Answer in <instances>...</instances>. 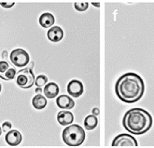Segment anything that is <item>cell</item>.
Instances as JSON below:
<instances>
[{"label":"cell","mask_w":154,"mask_h":148,"mask_svg":"<svg viewBox=\"0 0 154 148\" xmlns=\"http://www.w3.org/2000/svg\"><path fill=\"white\" fill-rule=\"evenodd\" d=\"M152 116L146 110L133 108L125 113L122 125L128 132L134 135H142L148 132L152 127Z\"/></svg>","instance_id":"obj_2"},{"label":"cell","mask_w":154,"mask_h":148,"mask_svg":"<svg viewBox=\"0 0 154 148\" xmlns=\"http://www.w3.org/2000/svg\"><path fill=\"white\" fill-rule=\"evenodd\" d=\"M115 92L117 97L123 102L134 103L144 95V81L137 73H125L116 82Z\"/></svg>","instance_id":"obj_1"},{"label":"cell","mask_w":154,"mask_h":148,"mask_svg":"<svg viewBox=\"0 0 154 148\" xmlns=\"http://www.w3.org/2000/svg\"><path fill=\"white\" fill-rule=\"evenodd\" d=\"M92 113H93V114H94V115L97 116L99 114H100V111H99V109H98V108H96V107H95V108H94V109H93Z\"/></svg>","instance_id":"obj_22"},{"label":"cell","mask_w":154,"mask_h":148,"mask_svg":"<svg viewBox=\"0 0 154 148\" xmlns=\"http://www.w3.org/2000/svg\"><path fill=\"white\" fill-rule=\"evenodd\" d=\"M2 58L4 59V61L8 58V52H7V51H4V52L2 53Z\"/></svg>","instance_id":"obj_23"},{"label":"cell","mask_w":154,"mask_h":148,"mask_svg":"<svg viewBox=\"0 0 154 148\" xmlns=\"http://www.w3.org/2000/svg\"><path fill=\"white\" fill-rule=\"evenodd\" d=\"M111 145L112 146H137L138 143L134 136L127 133H122L115 137Z\"/></svg>","instance_id":"obj_6"},{"label":"cell","mask_w":154,"mask_h":148,"mask_svg":"<svg viewBox=\"0 0 154 148\" xmlns=\"http://www.w3.org/2000/svg\"><path fill=\"white\" fill-rule=\"evenodd\" d=\"M89 7V3L83 2V3H75L74 8L78 11H85Z\"/></svg>","instance_id":"obj_19"},{"label":"cell","mask_w":154,"mask_h":148,"mask_svg":"<svg viewBox=\"0 0 154 148\" xmlns=\"http://www.w3.org/2000/svg\"><path fill=\"white\" fill-rule=\"evenodd\" d=\"M41 92H42L41 87H37V88H35V93H37L38 95H40V94H41Z\"/></svg>","instance_id":"obj_24"},{"label":"cell","mask_w":154,"mask_h":148,"mask_svg":"<svg viewBox=\"0 0 154 148\" xmlns=\"http://www.w3.org/2000/svg\"><path fill=\"white\" fill-rule=\"evenodd\" d=\"M2 131L4 132H8V131H10L11 130V127H12V125L11 122H8V121H6L2 124Z\"/></svg>","instance_id":"obj_20"},{"label":"cell","mask_w":154,"mask_h":148,"mask_svg":"<svg viewBox=\"0 0 154 148\" xmlns=\"http://www.w3.org/2000/svg\"><path fill=\"white\" fill-rule=\"evenodd\" d=\"M47 99L44 96H42L41 94L40 95H37L35 96L32 99V104L34 106L35 109L37 110H42L44 109L45 107L47 106Z\"/></svg>","instance_id":"obj_14"},{"label":"cell","mask_w":154,"mask_h":148,"mask_svg":"<svg viewBox=\"0 0 154 148\" xmlns=\"http://www.w3.org/2000/svg\"><path fill=\"white\" fill-rule=\"evenodd\" d=\"M1 134H2V127H0V136H1Z\"/></svg>","instance_id":"obj_27"},{"label":"cell","mask_w":154,"mask_h":148,"mask_svg":"<svg viewBox=\"0 0 154 148\" xmlns=\"http://www.w3.org/2000/svg\"><path fill=\"white\" fill-rule=\"evenodd\" d=\"M83 85L79 80H72L67 85V93L73 98H79L83 94Z\"/></svg>","instance_id":"obj_7"},{"label":"cell","mask_w":154,"mask_h":148,"mask_svg":"<svg viewBox=\"0 0 154 148\" xmlns=\"http://www.w3.org/2000/svg\"><path fill=\"white\" fill-rule=\"evenodd\" d=\"M6 143L11 146H17L19 145L23 141V136L20 131L16 130V129H11V130L8 131L5 136Z\"/></svg>","instance_id":"obj_8"},{"label":"cell","mask_w":154,"mask_h":148,"mask_svg":"<svg viewBox=\"0 0 154 148\" xmlns=\"http://www.w3.org/2000/svg\"><path fill=\"white\" fill-rule=\"evenodd\" d=\"M56 104L60 109H64L67 111L74 108L75 101L71 97L67 95H61L56 98Z\"/></svg>","instance_id":"obj_9"},{"label":"cell","mask_w":154,"mask_h":148,"mask_svg":"<svg viewBox=\"0 0 154 148\" xmlns=\"http://www.w3.org/2000/svg\"><path fill=\"white\" fill-rule=\"evenodd\" d=\"M1 90H2V85H1V84H0V92H1Z\"/></svg>","instance_id":"obj_28"},{"label":"cell","mask_w":154,"mask_h":148,"mask_svg":"<svg viewBox=\"0 0 154 148\" xmlns=\"http://www.w3.org/2000/svg\"><path fill=\"white\" fill-rule=\"evenodd\" d=\"M47 37L52 42H59L64 38V31L60 26H52L48 30Z\"/></svg>","instance_id":"obj_11"},{"label":"cell","mask_w":154,"mask_h":148,"mask_svg":"<svg viewBox=\"0 0 154 148\" xmlns=\"http://www.w3.org/2000/svg\"><path fill=\"white\" fill-rule=\"evenodd\" d=\"M10 59L12 62V64L18 68H23L27 66L30 62V56L28 53L21 48L13 50L11 53Z\"/></svg>","instance_id":"obj_5"},{"label":"cell","mask_w":154,"mask_h":148,"mask_svg":"<svg viewBox=\"0 0 154 148\" xmlns=\"http://www.w3.org/2000/svg\"><path fill=\"white\" fill-rule=\"evenodd\" d=\"M85 137L84 129L76 124L67 126L62 133L63 141L68 146H79L84 143Z\"/></svg>","instance_id":"obj_3"},{"label":"cell","mask_w":154,"mask_h":148,"mask_svg":"<svg viewBox=\"0 0 154 148\" xmlns=\"http://www.w3.org/2000/svg\"><path fill=\"white\" fill-rule=\"evenodd\" d=\"M98 125V119L95 115L91 114L85 117L84 119V127L87 130H93Z\"/></svg>","instance_id":"obj_15"},{"label":"cell","mask_w":154,"mask_h":148,"mask_svg":"<svg viewBox=\"0 0 154 148\" xmlns=\"http://www.w3.org/2000/svg\"><path fill=\"white\" fill-rule=\"evenodd\" d=\"M38 22L43 28H50V27H52V25L55 23V19H54V16L51 13L45 12L40 15Z\"/></svg>","instance_id":"obj_13"},{"label":"cell","mask_w":154,"mask_h":148,"mask_svg":"<svg viewBox=\"0 0 154 148\" xmlns=\"http://www.w3.org/2000/svg\"><path fill=\"white\" fill-rule=\"evenodd\" d=\"M15 75H16V70L14 69H12V68H10L8 69V71L4 74L1 79L6 80V81H11V80L15 78Z\"/></svg>","instance_id":"obj_17"},{"label":"cell","mask_w":154,"mask_h":148,"mask_svg":"<svg viewBox=\"0 0 154 148\" xmlns=\"http://www.w3.org/2000/svg\"><path fill=\"white\" fill-rule=\"evenodd\" d=\"M48 80L49 79H48V77L46 75H43V74H41V75H38L37 78H35V84L38 87H42V86H45L48 84Z\"/></svg>","instance_id":"obj_16"},{"label":"cell","mask_w":154,"mask_h":148,"mask_svg":"<svg viewBox=\"0 0 154 148\" xmlns=\"http://www.w3.org/2000/svg\"><path fill=\"white\" fill-rule=\"evenodd\" d=\"M43 92L45 94V97L47 98H54L58 96L60 89L55 82H49V84H47L44 86Z\"/></svg>","instance_id":"obj_12"},{"label":"cell","mask_w":154,"mask_h":148,"mask_svg":"<svg viewBox=\"0 0 154 148\" xmlns=\"http://www.w3.org/2000/svg\"><path fill=\"white\" fill-rule=\"evenodd\" d=\"M33 68H34V62H30V65H29L28 69H33Z\"/></svg>","instance_id":"obj_26"},{"label":"cell","mask_w":154,"mask_h":148,"mask_svg":"<svg viewBox=\"0 0 154 148\" xmlns=\"http://www.w3.org/2000/svg\"><path fill=\"white\" fill-rule=\"evenodd\" d=\"M14 5H15V3H14V2H11V3L1 2V3H0V6L3 7V8H12Z\"/></svg>","instance_id":"obj_21"},{"label":"cell","mask_w":154,"mask_h":148,"mask_svg":"<svg viewBox=\"0 0 154 148\" xmlns=\"http://www.w3.org/2000/svg\"><path fill=\"white\" fill-rule=\"evenodd\" d=\"M35 78L32 69L25 68L18 72L16 77V84L23 89H28L35 84Z\"/></svg>","instance_id":"obj_4"},{"label":"cell","mask_w":154,"mask_h":148,"mask_svg":"<svg viewBox=\"0 0 154 148\" xmlns=\"http://www.w3.org/2000/svg\"><path fill=\"white\" fill-rule=\"evenodd\" d=\"M92 4H93V5H94V7H97V8H99V7H100V3H98V2H97V3H96V2H93Z\"/></svg>","instance_id":"obj_25"},{"label":"cell","mask_w":154,"mask_h":148,"mask_svg":"<svg viewBox=\"0 0 154 148\" xmlns=\"http://www.w3.org/2000/svg\"><path fill=\"white\" fill-rule=\"evenodd\" d=\"M57 121L61 126H69L74 121V115L69 111L63 110L57 114Z\"/></svg>","instance_id":"obj_10"},{"label":"cell","mask_w":154,"mask_h":148,"mask_svg":"<svg viewBox=\"0 0 154 148\" xmlns=\"http://www.w3.org/2000/svg\"><path fill=\"white\" fill-rule=\"evenodd\" d=\"M10 69V65L6 61H0V78H2L4 74Z\"/></svg>","instance_id":"obj_18"}]
</instances>
